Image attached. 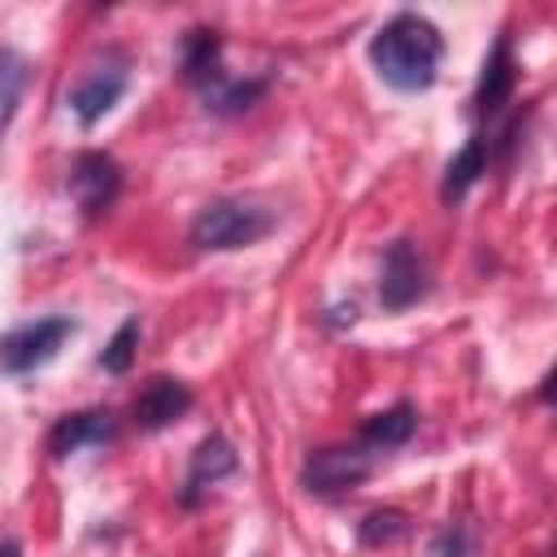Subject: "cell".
<instances>
[{
	"instance_id": "6da1fadb",
	"label": "cell",
	"mask_w": 557,
	"mask_h": 557,
	"mask_svg": "<svg viewBox=\"0 0 557 557\" xmlns=\"http://www.w3.org/2000/svg\"><path fill=\"white\" fill-rule=\"evenodd\" d=\"M440 57H444V39L418 13H396L370 39V61H374L379 78L396 91H426L435 83Z\"/></svg>"
},
{
	"instance_id": "7a4b0ae2",
	"label": "cell",
	"mask_w": 557,
	"mask_h": 557,
	"mask_svg": "<svg viewBox=\"0 0 557 557\" xmlns=\"http://www.w3.org/2000/svg\"><path fill=\"white\" fill-rule=\"evenodd\" d=\"M274 231V218L248 200H209L196 218H191V244L196 248H209V252H222V248H244V244H257L261 235Z\"/></svg>"
},
{
	"instance_id": "3957f363",
	"label": "cell",
	"mask_w": 557,
	"mask_h": 557,
	"mask_svg": "<svg viewBox=\"0 0 557 557\" xmlns=\"http://www.w3.org/2000/svg\"><path fill=\"white\" fill-rule=\"evenodd\" d=\"M374 457H379V453L366 448L361 440H357V444H326V448H313V453L305 457L300 479H305L309 492H322V496L348 492V487H357L361 479H370Z\"/></svg>"
},
{
	"instance_id": "277c9868",
	"label": "cell",
	"mask_w": 557,
	"mask_h": 557,
	"mask_svg": "<svg viewBox=\"0 0 557 557\" xmlns=\"http://www.w3.org/2000/svg\"><path fill=\"white\" fill-rule=\"evenodd\" d=\"M70 331H74V322L61 318V313L9 331V335L0 339V370H4V374H30V370H39L44 361L57 357V348L70 339Z\"/></svg>"
},
{
	"instance_id": "5b68a950",
	"label": "cell",
	"mask_w": 557,
	"mask_h": 557,
	"mask_svg": "<svg viewBox=\"0 0 557 557\" xmlns=\"http://www.w3.org/2000/svg\"><path fill=\"white\" fill-rule=\"evenodd\" d=\"M126 91V57L122 52H104L96 65H87V74L78 78V87L70 91V109L83 126H96Z\"/></svg>"
},
{
	"instance_id": "8992f818",
	"label": "cell",
	"mask_w": 557,
	"mask_h": 557,
	"mask_svg": "<svg viewBox=\"0 0 557 557\" xmlns=\"http://www.w3.org/2000/svg\"><path fill=\"white\" fill-rule=\"evenodd\" d=\"M426 296V261L413 248V239H396L383 252V274H379V300L383 309H409L413 300Z\"/></svg>"
},
{
	"instance_id": "52a82bcc",
	"label": "cell",
	"mask_w": 557,
	"mask_h": 557,
	"mask_svg": "<svg viewBox=\"0 0 557 557\" xmlns=\"http://www.w3.org/2000/svg\"><path fill=\"white\" fill-rule=\"evenodd\" d=\"M122 191V165L109 152H78L70 165V196L87 218L104 213Z\"/></svg>"
},
{
	"instance_id": "ba28073f",
	"label": "cell",
	"mask_w": 557,
	"mask_h": 557,
	"mask_svg": "<svg viewBox=\"0 0 557 557\" xmlns=\"http://www.w3.org/2000/svg\"><path fill=\"white\" fill-rule=\"evenodd\" d=\"M187 409H191V392L178 379H148V387L135 396V422L144 431H161Z\"/></svg>"
},
{
	"instance_id": "9c48e42d",
	"label": "cell",
	"mask_w": 557,
	"mask_h": 557,
	"mask_svg": "<svg viewBox=\"0 0 557 557\" xmlns=\"http://www.w3.org/2000/svg\"><path fill=\"white\" fill-rule=\"evenodd\" d=\"M235 470V448L222 440V435H209L196 444L191 453V466H187V479H183V505H196L213 483H222L226 474Z\"/></svg>"
},
{
	"instance_id": "30bf717a",
	"label": "cell",
	"mask_w": 557,
	"mask_h": 557,
	"mask_svg": "<svg viewBox=\"0 0 557 557\" xmlns=\"http://www.w3.org/2000/svg\"><path fill=\"white\" fill-rule=\"evenodd\" d=\"M513 52H509V39L500 35L496 39V48L487 52V61H483V74H479V87H474V109L483 113V117H492V113H500L505 109V100L513 96Z\"/></svg>"
},
{
	"instance_id": "8fae6325",
	"label": "cell",
	"mask_w": 557,
	"mask_h": 557,
	"mask_svg": "<svg viewBox=\"0 0 557 557\" xmlns=\"http://www.w3.org/2000/svg\"><path fill=\"white\" fill-rule=\"evenodd\" d=\"M109 440H113V413L87 409V413L61 418L52 426V435H48V448H52V457H70V453H78L87 444H109Z\"/></svg>"
},
{
	"instance_id": "7c38bea8",
	"label": "cell",
	"mask_w": 557,
	"mask_h": 557,
	"mask_svg": "<svg viewBox=\"0 0 557 557\" xmlns=\"http://www.w3.org/2000/svg\"><path fill=\"white\" fill-rule=\"evenodd\" d=\"M413 426H418V413H413L409 400H400V405H392V409L366 418V426H361V444L374 448V453H383V448H400V444L413 435Z\"/></svg>"
},
{
	"instance_id": "4fadbf2b",
	"label": "cell",
	"mask_w": 557,
	"mask_h": 557,
	"mask_svg": "<svg viewBox=\"0 0 557 557\" xmlns=\"http://www.w3.org/2000/svg\"><path fill=\"white\" fill-rule=\"evenodd\" d=\"M487 174V135H470L466 148L448 161V174H444V200H461L474 178Z\"/></svg>"
},
{
	"instance_id": "5bb4252c",
	"label": "cell",
	"mask_w": 557,
	"mask_h": 557,
	"mask_svg": "<svg viewBox=\"0 0 557 557\" xmlns=\"http://www.w3.org/2000/svg\"><path fill=\"white\" fill-rule=\"evenodd\" d=\"M30 83V61L17 52V48H0V135L9 131L17 104H22V91Z\"/></svg>"
},
{
	"instance_id": "9a60e30c",
	"label": "cell",
	"mask_w": 557,
	"mask_h": 557,
	"mask_svg": "<svg viewBox=\"0 0 557 557\" xmlns=\"http://www.w3.org/2000/svg\"><path fill=\"white\" fill-rule=\"evenodd\" d=\"M183 74L191 83H200V87L218 74V39H213V30H191L183 39Z\"/></svg>"
},
{
	"instance_id": "2e32d148",
	"label": "cell",
	"mask_w": 557,
	"mask_h": 557,
	"mask_svg": "<svg viewBox=\"0 0 557 557\" xmlns=\"http://www.w3.org/2000/svg\"><path fill=\"white\" fill-rule=\"evenodd\" d=\"M135 344H139V322H135V318H126V322L113 331V339L104 344L100 366H104L109 374H126V366H131V357H135Z\"/></svg>"
},
{
	"instance_id": "e0dca14e",
	"label": "cell",
	"mask_w": 557,
	"mask_h": 557,
	"mask_svg": "<svg viewBox=\"0 0 557 557\" xmlns=\"http://www.w3.org/2000/svg\"><path fill=\"white\" fill-rule=\"evenodd\" d=\"M409 531V518L400 513V509H374L366 522H361V544H392V540H400Z\"/></svg>"
},
{
	"instance_id": "ac0fdd59",
	"label": "cell",
	"mask_w": 557,
	"mask_h": 557,
	"mask_svg": "<svg viewBox=\"0 0 557 557\" xmlns=\"http://www.w3.org/2000/svg\"><path fill=\"white\" fill-rule=\"evenodd\" d=\"M0 557H22V548H17L13 540H4V544H0Z\"/></svg>"
}]
</instances>
